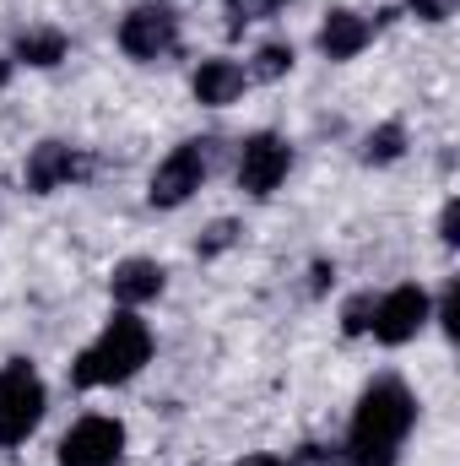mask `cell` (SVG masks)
Returning <instances> with one entry per match:
<instances>
[{"label":"cell","mask_w":460,"mask_h":466,"mask_svg":"<svg viewBox=\"0 0 460 466\" xmlns=\"http://www.w3.org/2000/svg\"><path fill=\"white\" fill-rule=\"evenodd\" d=\"M417 429V396L401 374H379L363 385L352 407V429L342 445V466H395Z\"/></svg>","instance_id":"6da1fadb"},{"label":"cell","mask_w":460,"mask_h":466,"mask_svg":"<svg viewBox=\"0 0 460 466\" xmlns=\"http://www.w3.org/2000/svg\"><path fill=\"white\" fill-rule=\"evenodd\" d=\"M152 363V331L135 309H115L109 326L98 331V342L76 352L71 363V385L76 390H104V385H125Z\"/></svg>","instance_id":"7a4b0ae2"},{"label":"cell","mask_w":460,"mask_h":466,"mask_svg":"<svg viewBox=\"0 0 460 466\" xmlns=\"http://www.w3.org/2000/svg\"><path fill=\"white\" fill-rule=\"evenodd\" d=\"M44 407H49V390L33 358H5L0 363V451L27 445L33 429L44 423Z\"/></svg>","instance_id":"3957f363"},{"label":"cell","mask_w":460,"mask_h":466,"mask_svg":"<svg viewBox=\"0 0 460 466\" xmlns=\"http://www.w3.org/2000/svg\"><path fill=\"white\" fill-rule=\"evenodd\" d=\"M179 11L168 0H141L119 16V49L135 66H168L179 55Z\"/></svg>","instance_id":"277c9868"},{"label":"cell","mask_w":460,"mask_h":466,"mask_svg":"<svg viewBox=\"0 0 460 466\" xmlns=\"http://www.w3.org/2000/svg\"><path fill=\"white\" fill-rule=\"evenodd\" d=\"M212 136H195V141H179L157 168H152V185H146V201L157 212H179L212 174Z\"/></svg>","instance_id":"5b68a950"},{"label":"cell","mask_w":460,"mask_h":466,"mask_svg":"<svg viewBox=\"0 0 460 466\" xmlns=\"http://www.w3.org/2000/svg\"><path fill=\"white\" fill-rule=\"evenodd\" d=\"M287 174H293V147H287V136L255 130V136L238 141V190H244V196L265 201V196L282 190Z\"/></svg>","instance_id":"8992f818"},{"label":"cell","mask_w":460,"mask_h":466,"mask_svg":"<svg viewBox=\"0 0 460 466\" xmlns=\"http://www.w3.org/2000/svg\"><path fill=\"white\" fill-rule=\"evenodd\" d=\"M428 320H434V299H428V288L401 282V288H390V293L374 299V326H368V337L385 342V348H406Z\"/></svg>","instance_id":"52a82bcc"},{"label":"cell","mask_w":460,"mask_h":466,"mask_svg":"<svg viewBox=\"0 0 460 466\" xmlns=\"http://www.w3.org/2000/svg\"><path fill=\"white\" fill-rule=\"evenodd\" d=\"M87 174H93V157H87L82 147H71V141H38V147L27 152V163H22L27 196H55V190H65V185L87 179Z\"/></svg>","instance_id":"ba28073f"},{"label":"cell","mask_w":460,"mask_h":466,"mask_svg":"<svg viewBox=\"0 0 460 466\" xmlns=\"http://www.w3.org/2000/svg\"><path fill=\"white\" fill-rule=\"evenodd\" d=\"M125 461V423L119 418H82L60 440V466H119Z\"/></svg>","instance_id":"9c48e42d"},{"label":"cell","mask_w":460,"mask_h":466,"mask_svg":"<svg viewBox=\"0 0 460 466\" xmlns=\"http://www.w3.org/2000/svg\"><path fill=\"white\" fill-rule=\"evenodd\" d=\"M374 33H379V22H368L363 11H346V5H336V11H325V22H320V33H315V44H320V55L325 60H357L368 44H374Z\"/></svg>","instance_id":"30bf717a"},{"label":"cell","mask_w":460,"mask_h":466,"mask_svg":"<svg viewBox=\"0 0 460 466\" xmlns=\"http://www.w3.org/2000/svg\"><path fill=\"white\" fill-rule=\"evenodd\" d=\"M163 288H168V271L152 255H130V260H119L109 271V293H115L119 309H141V304L163 299Z\"/></svg>","instance_id":"8fae6325"},{"label":"cell","mask_w":460,"mask_h":466,"mask_svg":"<svg viewBox=\"0 0 460 466\" xmlns=\"http://www.w3.org/2000/svg\"><path fill=\"white\" fill-rule=\"evenodd\" d=\"M244 87H249V71H244L238 60H228V55L201 60L195 76H190V93H195V104H206V109H228V104H238Z\"/></svg>","instance_id":"7c38bea8"},{"label":"cell","mask_w":460,"mask_h":466,"mask_svg":"<svg viewBox=\"0 0 460 466\" xmlns=\"http://www.w3.org/2000/svg\"><path fill=\"white\" fill-rule=\"evenodd\" d=\"M71 55V38L60 27H27L16 33V49H11V66H33V71H55L60 60Z\"/></svg>","instance_id":"4fadbf2b"},{"label":"cell","mask_w":460,"mask_h":466,"mask_svg":"<svg viewBox=\"0 0 460 466\" xmlns=\"http://www.w3.org/2000/svg\"><path fill=\"white\" fill-rule=\"evenodd\" d=\"M368 168H390V163H401L406 157V125L401 119H385V125H374L368 136H363V152H357Z\"/></svg>","instance_id":"5bb4252c"},{"label":"cell","mask_w":460,"mask_h":466,"mask_svg":"<svg viewBox=\"0 0 460 466\" xmlns=\"http://www.w3.org/2000/svg\"><path fill=\"white\" fill-rule=\"evenodd\" d=\"M293 60H298L293 44H287V38H271V44L255 49V60H249L244 71H249V82H282V76L293 71Z\"/></svg>","instance_id":"9a60e30c"},{"label":"cell","mask_w":460,"mask_h":466,"mask_svg":"<svg viewBox=\"0 0 460 466\" xmlns=\"http://www.w3.org/2000/svg\"><path fill=\"white\" fill-rule=\"evenodd\" d=\"M293 0H228V33H244L249 22H265L276 11H287Z\"/></svg>","instance_id":"2e32d148"},{"label":"cell","mask_w":460,"mask_h":466,"mask_svg":"<svg viewBox=\"0 0 460 466\" xmlns=\"http://www.w3.org/2000/svg\"><path fill=\"white\" fill-rule=\"evenodd\" d=\"M238 233H244V228H238L233 218H217L212 228L195 238V255H201V260H217V255H228L233 244H238Z\"/></svg>","instance_id":"e0dca14e"},{"label":"cell","mask_w":460,"mask_h":466,"mask_svg":"<svg viewBox=\"0 0 460 466\" xmlns=\"http://www.w3.org/2000/svg\"><path fill=\"white\" fill-rule=\"evenodd\" d=\"M374 326V293H352L342 304V337H368Z\"/></svg>","instance_id":"ac0fdd59"},{"label":"cell","mask_w":460,"mask_h":466,"mask_svg":"<svg viewBox=\"0 0 460 466\" xmlns=\"http://www.w3.org/2000/svg\"><path fill=\"white\" fill-rule=\"evenodd\" d=\"M282 466H342V445H298V451H287Z\"/></svg>","instance_id":"d6986e66"},{"label":"cell","mask_w":460,"mask_h":466,"mask_svg":"<svg viewBox=\"0 0 460 466\" xmlns=\"http://www.w3.org/2000/svg\"><path fill=\"white\" fill-rule=\"evenodd\" d=\"M460 0H406V11L417 16V22H450L455 16Z\"/></svg>","instance_id":"ffe728a7"},{"label":"cell","mask_w":460,"mask_h":466,"mask_svg":"<svg viewBox=\"0 0 460 466\" xmlns=\"http://www.w3.org/2000/svg\"><path fill=\"white\" fill-rule=\"evenodd\" d=\"M439 238L455 249L460 244V201H445V212H439Z\"/></svg>","instance_id":"44dd1931"},{"label":"cell","mask_w":460,"mask_h":466,"mask_svg":"<svg viewBox=\"0 0 460 466\" xmlns=\"http://www.w3.org/2000/svg\"><path fill=\"white\" fill-rule=\"evenodd\" d=\"M331 288H336V266H331V260H315V266H309V293L320 299V293H331Z\"/></svg>","instance_id":"7402d4cb"},{"label":"cell","mask_w":460,"mask_h":466,"mask_svg":"<svg viewBox=\"0 0 460 466\" xmlns=\"http://www.w3.org/2000/svg\"><path fill=\"white\" fill-rule=\"evenodd\" d=\"M238 466H282V456H244Z\"/></svg>","instance_id":"603a6c76"},{"label":"cell","mask_w":460,"mask_h":466,"mask_svg":"<svg viewBox=\"0 0 460 466\" xmlns=\"http://www.w3.org/2000/svg\"><path fill=\"white\" fill-rule=\"evenodd\" d=\"M5 82H11V60L0 55V93H5Z\"/></svg>","instance_id":"cb8c5ba5"}]
</instances>
